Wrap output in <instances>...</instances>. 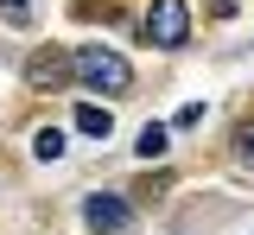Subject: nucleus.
<instances>
[{
    "instance_id": "obj_7",
    "label": "nucleus",
    "mask_w": 254,
    "mask_h": 235,
    "mask_svg": "<svg viewBox=\"0 0 254 235\" xmlns=\"http://www.w3.org/2000/svg\"><path fill=\"white\" fill-rule=\"evenodd\" d=\"M242 172H254V127L242 134Z\"/></svg>"
},
{
    "instance_id": "obj_2",
    "label": "nucleus",
    "mask_w": 254,
    "mask_h": 235,
    "mask_svg": "<svg viewBox=\"0 0 254 235\" xmlns=\"http://www.w3.org/2000/svg\"><path fill=\"white\" fill-rule=\"evenodd\" d=\"M140 32H146V45H159V51H178V45L190 38L185 0H153V6H146V19H140Z\"/></svg>"
},
{
    "instance_id": "obj_8",
    "label": "nucleus",
    "mask_w": 254,
    "mask_h": 235,
    "mask_svg": "<svg viewBox=\"0 0 254 235\" xmlns=\"http://www.w3.org/2000/svg\"><path fill=\"white\" fill-rule=\"evenodd\" d=\"M0 6H6V19H13V26H26V0H0Z\"/></svg>"
},
{
    "instance_id": "obj_3",
    "label": "nucleus",
    "mask_w": 254,
    "mask_h": 235,
    "mask_svg": "<svg viewBox=\"0 0 254 235\" xmlns=\"http://www.w3.org/2000/svg\"><path fill=\"white\" fill-rule=\"evenodd\" d=\"M83 223H89L95 235H115V229H127V223H133V203H127L121 191H95V197L83 203Z\"/></svg>"
},
{
    "instance_id": "obj_6",
    "label": "nucleus",
    "mask_w": 254,
    "mask_h": 235,
    "mask_svg": "<svg viewBox=\"0 0 254 235\" xmlns=\"http://www.w3.org/2000/svg\"><path fill=\"white\" fill-rule=\"evenodd\" d=\"M32 153H38V159H58V153H64V134H58V127H38Z\"/></svg>"
},
{
    "instance_id": "obj_4",
    "label": "nucleus",
    "mask_w": 254,
    "mask_h": 235,
    "mask_svg": "<svg viewBox=\"0 0 254 235\" xmlns=\"http://www.w3.org/2000/svg\"><path fill=\"white\" fill-rule=\"evenodd\" d=\"M108 127H115V115H108V108H95V102H83V108H76V134L108 140Z\"/></svg>"
},
{
    "instance_id": "obj_1",
    "label": "nucleus",
    "mask_w": 254,
    "mask_h": 235,
    "mask_svg": "<svg viewBox=\"0 0 254 235\" xmlns=\"http://www.w3.org/2000/svg\"><path fill=\"white\" fill-rule=\"evenodd\" d=\"M76 76L89 89H102V96H127L133 89V64H127L121 51H108V45H83L76 51Z\"/></svg>"
},
{
    "instance_id": "obj_5",
    "label": "nucleus",
    "mask_w": 254,
    "mask_h": 235,
    "mask_svg": "<svg viewBox=\"0 0 254 235\" xmlns=\"http://www.w3.org/2000/svg\"><path fill=\"white\" fill-rule=\"evenodd\" d=\"M133 153H140V159H159V153H165V127H159V121H146V127H140V140H133Z\"/></svg>"
}]
</instances>
